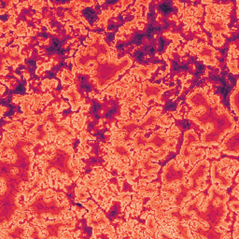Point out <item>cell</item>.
Segmentation results:
<instances>
[{"mask_svg":"<svg viewBox=\"0 0 239 239\" xmlns=\"http://www.w3.org/2000/svg\"><path fill=\"white\" fill-rule=\"evenodd\" d=\"M142 40H143V35L138 34L134 39V42H135V44H136V45H139V44L142 42Z\"/></svg>","mask_w":239,"mask_h":239,"instance_id":"cell-3","label":"cell"},{"mask_svg":"<svg viewBox=\"0 0 239 239\" xmlns=\"http://www.w3.org/2000/svg\"><path fill=\"white\" fill-rule=\"evenodd\" d=\"M159 8H160V10L163 13H165V14H168V13H170L172 10H173L172 2H169V1L162 2L160 4V6H159Z\"/></svg>","mask_w":239,"mask_h":239,"instance_id":"cell-2","label":"cell"},{"mask_svg":"<svg viewBox=\"0 0 239 239\" xmlns=\"http://www.w3.org/2000/svg\"><path fill=\"white\" fill-rule=\"evenodd\" d=\"M82 14L86 18V20L88 22H90V23H92V24H94V22H96V20H97V14H96L95 10L92 8H90V7L85 8L82 10Z\"/></svg>","mask_w":239,"mask_h":239,"instance_id":"cell-1","label":"cell"},{"mask_svg":"<svg viewBox=\"0 0 239 239\" xmlns=\"http://www.w3.org/2000/svg\"><path fill=\"white\" fill-rule=\"evenodd\" d=\"M135 57L138 60H143L144 59V52L143 51H138V53H135Z\"/></svg>","mask_w":239,"mask_h":239,"instance_id":"cell-4","label":"cell"}]
</instances>
